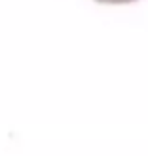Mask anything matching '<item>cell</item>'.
Instances as JSON below:
<instances>
[{
  "mask_svg": "<svg viewBox=\"0 0 148 156\" xmlns=\"http://www.w3.org/2000/svg\"><path fill=\"white\" fill-rule=\"evenodd\" d=\"M99 4H131V2H137V0H95Z\"/></svg>",
  "mask_w": 148,
  "mask_h": 156,
  "instance_id": "6da1fadb",
  "label": "cell"
}]
</instances>
